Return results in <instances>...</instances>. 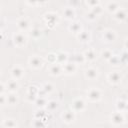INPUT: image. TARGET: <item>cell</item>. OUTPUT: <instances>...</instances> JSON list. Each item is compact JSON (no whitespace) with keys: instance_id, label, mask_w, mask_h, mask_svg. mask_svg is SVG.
<instances>
[{"instance_id":"obj_13","label":"cell","mask_w":128,"mask_h":128,"mask_svg":"<svg viewBox=\"0 0 128 128\" xmlns=\"http://www.w3.org/2000/svg\"><path fill=\"white\" fill-rule=\"evenodd\" d=\"M114 18L119 21V22H124L127 18V11L123 8H119L115 13H114Z\"/></svg>"},{"instance_id":"obj_35","label":"cell","mask_w":128,"mask_h":128,"mask_svg":"<svg viewBox=\"0 0 128 128\" xmlns=\"http://www.w3.org/2000/svg\"><path fill=\"white\" fill-rule=\"evenodd\" d=\"M47 61H48L50 64L56 63V54H54V53L48 54V55H47Z\"/></svg>"},{"instance_id":"obj_38","label":"cell","mask_w":128,"mask_h":128,"mask_svg":"<svg viewBox=\"0 0 128 128\" xmlns=\"http://www.w3.org/2000/svg\"><path fill=\"white\" fill-rule=\"evenodd\" d=\"M96 17H97V16H96L94 13H92L91 11H90L89 13H87V14H86V18H87L89 21H94V20L96 19Z\"/></svg>"},{"instance_id":"obj_27","label":"cell","mask_w":128,"mask_h":128,"mask_svg":"<svg viewBox=\"0 0 128 128\" xmlns=\"http://www.w3.org/2000/svg\"><path fill=\"white\" fill-rule=\"evenodd\" d=\"M46 94H50L53 90H54V86L51 84V83H49V82H46V83H44L43 85H42V88H41Z\"/></svg>"},{"instance_id":"obj_19","label":"cell","mask_w":128,"mask_h":128,"mask_svg":"<svg viewBox=\"0 0 128 128\" xmlns=\"http://www.w3.org/2000/svg\"><path fill=\"white\" fill-rule=\"evenodd\" d=\"M68 29H69L70 32H73V33H75V34L77 35V34L82 30V26H81V23H79V22H77V21H74V22H72V23L69 25Z\"/></svg>"},{"instance_id":"obj_30","label":"cell","mask_w":128,"mask_h":128,"mask_svg":"<svg viewBox=\"0 0 128 128\" xmlns=\"http://www.w3.org/2000/svg\"><path fill=\"white\" fill-rule=\"evenodd\" d=\"M33 128H43L44 127V121L43 119H34L32 123Z\"/></svg>"},{"instance_id":"obj_31","label":"cell","mask_w":128,"mask_h":128,"mask_svg":"<svg viewBox=\"0 0 128 128\" xmlns=\"http://www.w3.org/2000/svg\"><path fill=\"white\" fill-rule=\"evenodd\" d=\"M91 12L94 13L96 16H98V15L102 14V12H103V8H102V6L99 4V5H97V6L93 7V8H91Z\"/></svg>"},{"instance_id":"obj_44","label":"cell","mask_w":128,"mask_h":128,"mask_svg":"<svg viewBox=\"0 0 128 128\" xmlns=\"http://www.w3.org/2000/svg\"><path fill=\"white\" fill-rule=\"evenodd\" d=\"M0 33H1V30H0Z\"/></svg>"},{"instance_id":"obj_17","label":"cell","mask_w":128,"mask_h":128,"mask_svg":"<svg viewBox=\"0 0 128 128\" xmlns=\"http://www.w3.org/2000/svg\"><path fill=\"white\" fill-rule=\"evenodd\" d=\"M85 77L88 78L89 80H94L98 77V70L96 68L90 67L85 70Z\"/></svg>"},{"instance_id":"obj_33","label":"cell","mask_w":128,"mask_h":128,"mask_svg":"<svg viewBox=\"0 0 128 128\" xmlns=\"http://www.w3.org/2000/svg\"><path fill=\"white\" fill-rule=\"evenodd\" d=\"M46 107H47L50 111H54V110L58 107V103H57L56 101H54V100H51V101H48Z\"/></svg>"},{"instance_id":"obj_8","label":"cell","mask_w":128,"mask_h":128,"mask_svg":"<svg viewBox=\"0 0 128 128\" xmlns=\"http://www.w3.org/2000/svg\"><path fill=\"white\" fill-rule=\"evenodd\" d=\"M125 121V117L124 114L121 112H114L111 115V123H113L114 125H120L122 123H124Z\"/></svg>"},{"instance_id":"obj_41","label":"cell","mask_w":128,"mask_h":128,"mask_svg":"<svg viewBox=\"0 0 128 128\" xmlns=\"http://www.w3.org/2000/svg\"><path fill=\"white\" fill-rule=\"evenodd\" d=\"M5 88H6L5 85H4L3 83L0 82V94H3V93L5 92Z\"/></svg>"},{"instance_id":"obj_23","label":"cell","mask_w":128,"mask_h":128,"mask_svg":"<svg viewBox=\"0 0 128 128\" xmlns=\"http://www.w3.org/2000/svg\"><path fill=\"white\" fill-rule=\"evenodd\" d=\"M63 16L68 20H72L75 17V10L73 7H66L63 10Z\"/></svg>"},{"instance_id":"obj_22","label":"cell","mask_w":128,"mask_h":128,"mask_svg":"<svg viewBox=\"0 0 128 128\" xmlns=\"http://www.w3.org/2000/svg\"><path fill=\"white\" fill-rule=\"evenodd\" d=\"M18 102V96L15 92H10L6 96V103L9 105H15Z\"/></svg>"},{"instance_id":"obj_26","label":"cell","mask_w":128,"mask_h":128,"mask_svg":"<svg viewBox=\"0 0 128 128\" xmlns=\"http://www.w3.org/2000/svg\"><path fill=\"white\" fill-rule=\"evenodd\" d=\"M48 101L46 100L45 97H37V99L35 100V104L38 108H43V107H46Z\"/></svg>"},{"instance_id":"obj_11","label":"cell","mask_w":128,"mask_h":128,"mask_svg":"<svg viewBox=\"0 0 128 128\" xmlns=\"http://www.w3.org/2000/svg\"><path fill=\"white\" fill-rule=\"evenodd\" d=\"M102 37H103V41L110 43L116 39V33L113 30H105L102 34Z\"/></svg>"},{"instance_id":"obj_43","label":"cell","mask_w":128,"mask_h":128,"mask_svg":"<svg viewBox=\"0 0 128 128\" xmlns=\"http://www.w3.org/2000/svg\"><path fill=\"white\" fill-rule=\"evenodd\" d=\"M0 9H1V6H0Z\"/></svg>"},{"instance_id":"obj_37","label":"cell","mask_w":128,"mask_h":128,"mask_svg":"<svg viewBox=\"0 0 128 128\" xmlns=\"http://www.w3.org/2000/svg\"><path fill=\"white\" fill-rule=\"evenodd\" d=\"M43 115H45V112H43L42 110H40V111L35 112L34 118H35V119H43Z\"/></svg>"},{"instance_id":"obj_16","label":"cell","mask_w":128,"mask_h":128,"mask_svg":"<svg viewBox=\"0 0 128 128\" xmlns=\"http://www.w3.org/2000/svg\"><path fill=\"white\" fill-rule=\"evenodd\" d=\"M90 38H91V35L88 31H84V30H81L78 34H77V39L82 42V43H87L90 41Z\"/></svg>"},{"instance_id":"obj_25","label":"cell","mask_w":128,"mask_h":128,"mask_svg":"<svg viewBox=\"0 0 128 128\" xmlns=\"http://www.w3.org/2000/svg\"><path fill=\"white\" fill-rule=\"evenodd\" d=\"M116 108H117V111L118 112H121V113H124L126 112L127 110V102L125 100H118L117 103H116Z\"/></svg>"},{"instance_id":"obj_42","label":"cell","mask_w":128,"mask_h":128,"mask_svg":"<svg viewBox=\"0 0 128 128\" xmlns=\"http://www.w3.org/2000/svg\"><path fill=\"white\" fill-rule=\"evenodd\" d=\"M3 121H4V120H3V116H2V114L0 113V124L3 123Z\"/></svg>"},{"instance_id":"obj_7","label":"cell","mask_w":128,"mask_h":128,"mask_svg":"<svg viewBox=\"0 0 128 128\" xmlns=\"http://www.w3.org/2000/svg\"><path fill=\"white\" fill-rule=\"evenodd\" d=\"M38 88L36 86H30L28 88V92H27V100L29 102H35V100L38 97Z\"/></svg>"},{"instance_id":"obj_28","label":"cell","mask_w":128,"mask_h":128,"mask_svg":"<svg viewBox=\"0 0 128 128\" xmlns=\"http://www.w3.org/2000/svg\"><path fill=\"white\" fill-rule=\"evenodd\" d=\"M3 125L5 126V128H16L17 127V123L13 120V119H6L3 121Z\"/></svg>"},{"instance_id":"obj_39","label":"cell","mask_w":128,"mask_h":128,"mask_svg":"<svg viewBox=\"0 0 128 128\" xmlns=\"http://www.w3.org/2000/svg\"><path fill=\"white\" fill-rule=\"evenodd\" d=\"M86 3H87V5L90 6V8H93V7H95V6H97V5L100 4L99 1H88V2H86Z\"/></svg>"},{"instance_id":"obj_9","label":"cell","mask_w":128,"mask_h":128,"mask_svg":"<svg viewBox=\"0 0 128 128\" xmlns=\"http://www.w3.org/2000/svg\"><path fill=\"white\" fill-rule=\"evenodd\" d=\"M44 19L47 23V25H51V26H55L57 23H58V15L55 14V13H47L45 16H44Z\"/></svg>"},{"instance_id":"obj_18","label":"cell","mask_w":128,"mask_h":128,"mask_svg":"<svg viewBox=\"0 0 128 128\" xmlns=\"http://www.w3.org/2000/svg\"><path fill=\"white\" fill-rule=\"evenodd\" d=\"M83 56L85 58V61L88 62H92L96 59V52L93 49H88L83 53Z\"/></svg>"},{"instance_id":"obj_3","label":"cell","mask_w":128,"mask_h":128,"mask_svg":"<svg viewBox=\"0 0 128 128\" xmlns=\"http://www.w3.org/2000/svg\"><path fill=\"white\" fill-rule=\"evenodd\" d=\"M85 107H86V103L81 98L74 99L71 104V110H73L74 112H81L85 109Z\"/></svg>"},{"instance_id":"obj_40","label":"cell","mask_w":128,"mask_h":128,"mask_svg":"<svg viewBox=\"0 0 128 128\" xmlns=\"http://www.w3.org/2000/svg\"><path fill=\"white\" fill-rule=\"evenodd\" d=\"M6 103V96L4 94H0V105H4Z\"/></svg>"},{"instance_id":"obj_34","label":"cell","mask_w":128,"mask_h":128,"mask_svg":"<svg viewBox=\"0 0 128 128\" xmlns=\"http://www.w3.org/2000/svg\"><path fill=\"white\" fill-rule=\"evenodd\" d=\"M31 36L34 38V39H38L40 36H41V30L38 29V28H33L31 30Z\"/></svg>"},{"instance_id":"obj_10","label":"cell","mask_w":128,"mask_h":128,"mask_svg":"<svg viewBox=\"0 0 128 128\" xmlns=\"http://www.w3.org/2000/svg\"><path fill=\"white\" fill-rule=\"evenodd\" d=\"M24 75V69L20 66H15L12 68L11 70V76H12V79L14 80H19L23 77Z\"/></svg>"},{"instance_id":"obj_32","label":"cell","mask_w":128,"mask_h":128,"mask_svg":"<svg viewBox=\"0 0 128 128\" xmlns=\"http://www.w3.org/2000/svg\"><path fill=\"white\" fill-rule=\"evenodd\" d=\"M74 59H75V64H78V63H84L85 62V58H84V56H83V54L81 53V54H79V53H77V54H75L74 55Z\"/></svg>"},{"instance_id":"obj_1","label":"cell","mask_w":128,"mask_h":128,"mask_svg":"<svg viewBox=\"0 0 128 128\" xmlns=\"http://www.w3.org/2000/svg\"><path fill=\"white\" fill-rule=\"evenodd\" d=\"M13 42L17 47L22 48L27 44V36L22 32L15 33L13 35Z\"/></svg>"},{"instance_id":"obj_20","label":"cell","mask_w":128,"mask_h":128,"mask_svg":"<svg viewBox=\"0 0 128 128\" xmlns=\"http://www.w3.org/2000/svg\"><path fill=\"white\" fill-rule=\"evenodd\" d=\"M67 59H68V55L65 52H58L56 54V63L60 65L65 64L67 62Z\"/></svg>"},{"instance_id":"obj_2","label":"cell","mask_w":128,"mask_h":128,"mask_svg":"<svg viewBox=\"0 0 128 128\" xmlns=\"http://www.w3.org/2000/svg\"><path fill=\"white\" fill-rule=\"evenodd\" d=\"M101 91L98 88H91L87 91V99L90 102H97L101 99Z\"/></svg>"},{"instance_id":"obj_14","label":"cell","mask_w":128,"mask_h":128,"mask_svg":"<svg viewBox=\"0 0 128 128\" xmlns=\"http://www.w3.org/2000/svg\"><path fill=\"white\" fill-rule=\"evenodd\" d=\"M49 72L53 76H59L63 71H62V65L58 63H53L49 67Z\"/></svg>"},{"instance_id":"obj_21","label":"cell","mask_w":128,"mask_h":128,"mask_svg":"<svg viewBox=\"0 0 128 128\" xmlns=\"http://www.w3.org/2000/svg\"><path fill=\"white\" fill-rule=\"evenodd\" d=\"M10 92H16V90L19 88V84L17 82V80H14V79H11L9 80L7 83H6V86H5Z\"/></svg>"},{"instance_id":"obj_5","label":"cell","mask_w":128,"mask_h":128,"mask_svg":"<svg viewBox=\"0 0 128 128\" xmlns=\"http://www.w3.org/2000/svg\"><path fill=\"white\" fill-rule=\"evenodd\" d=\"M77 70V65L74 63V62H66L65 64L62 65V71L65 73V74H74Z\"/></svg>"},{"instance_id":"obj_24","label":"cell","mask_w":128,"mask_h":128,"mask_svg":"<svg viewBox=\"0 0 128 128\" xmlns=\"http://www.w3.org/2000/svg\"><path fill=\"white\" fill-rule=\"evenodd\" d=\"M120 8V4L116 1H112V2H108L106 5V9L110 12V13H115L118 9Z\"/></svg>"},{"instance_id":"obj_4","label":"cell","mask_w":128,"mask_h":128,"mask_svg":"<svg viewBox=\"0 0 128 128\" xmlns=\"http://www.w3.org/2000/svg\"><path fill=\"white\" fill-rule=\"evenodd\" d=\"M29 65L33 69H40L43 66V59L37 55L31 56L29 58Z\"/></svg>"},{"instance_id":"obj_6","label":"cell","mask_w":128,"mask_h":128,"mask_svg":"<svg viewBox=\"0 0 128 128\" xmlns=\"http://www.w3.org/2000/svg\"><path fill=\"white\" fill-rule=\"evenodd\" d=\"M121 74L118 72V71H113V72H110L108 75H107V80L110 84H118L120 81H121Z\"/></svg>"},{"instance_id":"obj_15","label":"cell","mask_w":128,"mask_h":128,"mask_svg":"<svg viewBox=\"0 0 128 128\" xmlns=\"http://www.w3.org/2000/svg\"><path fill=\"white\" fill-rule=\"evenodd\" d=\"M17 27L20 31H25L27 30L29 27H30V22L27 18L23 17V18H20L18 21H17Z\"/></svg>"},{"instance_id":"obj_29","label":"cell","mask_w":128,"mask_h":128,"mask_svg":"<svg viewBox=\"0 0 128 128\" xmlns=\"http://www.w3.org/2000/svg\"><path fill=\"white\" fill-rule=\"evenodd\" d=\"M112 56H113V52H112L110 49H105V50H103V51L101 52V57H102L103 59L107 60V61H108Z\"/></svg>"},{"instance_id":"obj_36","label":"cell","mask_w":128,"mask_h":128,"mask_svg":"<svg viewBox=\"0 0 128 128\" xmlns=\"http://www.w3.org/2000/svg\"><path fill=\"white\" fill-rule=\"evenodd\" d=\"M111 64H113V65H117V64H119V62H120V59H119V57L118 56H116V55H113L109 60H108Z\"/></svg>"},{"instance_id":"obj_12","label":"cell","mask_w":128,"mask_h":128,"mask_svg":"<svg viewBox=\"0 0 128 128\" xmlns=\"http://www.w3.org/2000/svg\"><path fill=\"white\" fill-rule=\"evenodd\" d=\"M62 119L66 123H72L75 120V112L73 110H66L62 114Z\"/></svg>"}]
</instances>
